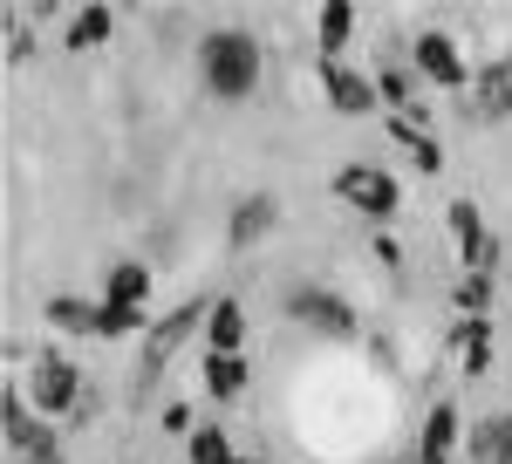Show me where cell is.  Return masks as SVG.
<instances>
[{
  "label": "cell",
  "instance_id": "1",
  "mask_svg": "<svg viewBox=\"0 0 512 464\" xmlns=\"http://www.w3.org/2000/svg\"><path fill=\"white\" fill-rule=\"evenodd\" d=\"M260 41L246 35V28H219V35L198 41V82H205V96H219V103H246L253 89H260Z\"/></svg>",
  "mask_w": 512,
  "mask_h": 464
},
{
  "label": "cell",
  "instance_id": "2",
  "mask_svg": "<svg viewBox=\"0 0 512 464\" xmlns=\"http://www.w3.org/2000/svg\"><path fill=\"white\" fill-rule=\"evenodd\" d=\"M280 308H287V321H301L321 342H355V335H362V314H355L335 287H321V280H294Z\"/></svg>",
  "mask_w": 512,
  "mask_h": 464
},
{
  "label": "cell",
  "instance_id": "3",
  "mask_svg": "<svg viewBox=\"0 0 512 464\" xmlns=\"http://www.w3.org/2000/svg\"><path fill=\"white\" fill-rule=\"evenodd\" d=\"M205 314H212V301H205V294H192V301H178L164 321H151V335H144V362H137L144 389H151L164 369H171V355L192 342V335H205Z\"/></svg>",
  "mask_w": 512,
  "mask_h": 464
},
{
  "label": "cell",
  "instance_id": "4",
  "mask_svg": "<svg viewBox=\"0 0 512 464\" xmlns=\"http://www.w3.org/2000/svg\"><path fill=\"white\" fill-rule=\"evenodd\" d=\"M89 383H82V369L69 355H55V348H41L35 369H28V403H35L41 417H76Z\"/></svg>",
  "mask_w": 512,
  "mask_h": 464
},
{
  "label": "cell",
  "instance_id": "5",
  "mask_svg": "<svg viewBox=\"0 0 512 464\" xmlns=\"http://www.w3.org/2000/svg\"><path fill=\"white\" fill-rule=\"evenodd\" d=\"M335 198H342L349 212H362L369 226H390L396 205H403V192H396V178L383 164H342V171H335Z\"/></svg>",
  "mask_w": 512,
  "mask_h": 464
},
{
  "label": "cell",
  "instance_id": "6",
  "mask_svg": "<svg viewBox=\"0 0 512 464\" xmlns=\"http://www.w3.org/2000/svg\"><path fill=\"white\" fill-rule=\"evenodd\" d=\"M458 116H465L472 130L512 123V55H499V62H485V69H478L472 89H465V103H458Z\"/></svg>",
  "mask_w": 512,
  "mask_h": 464
},
{
  "label": "cell",
  "instance_id": "7",
  "mask_svg": "<svg viewBox=\"0 0 512 464\" xmlns=\"http://www.w3.org/2000/svg\"><path fill=\"white\" fill-rule=\"evenodd\" d=\"M321 103L335 116H376L383 110V89L369 69H349V62H321Z\"/></svg>",
  "mask_w": 512,
  "mask_h": 464
},
{
  "label": "cell",
  "instance_id": "8",
  "mask_svg": "<svg viewBox=\"0 0 512 464\" xmlns=\"http://www.w3.org/2000/svg\"><path fill=\"white\" fill-rule=\"evenodd\" d=\"M410 69L417 82H431V89H472V69H465V55H458V41L451 35H417L410 41Z\"/></svg>",
  "mask_w": 512,
  "mask_h": 464
},
{
  "label": "cell",
  "instance_id": "9",
  "mask_svg": "<svg viewBox=\"0 0 512 464\" xmlns=\"http://www.w3.org/2000/svg\"><path fill=\"white\" fill-rule=\"evenodd\" d=\"M274 226H280V198H274V192H246V198H233L226 246H233V253H246V246H260Z\"/></svg>",
  "mask_w": 512,
  "mask_h": 464
},
{
  "label": "cell",
  "instance_id": "10",
  "mask_svg": "<svg viewBox=\"0 0 512 464\" xmlns=\"http://www.w3.org/2000/svg\"><path fill=\"white\" fill-rule=\"evenodd\" d=\"M465 444V424H458V403H431L424 410V430H417V458L410 464H451Z\"/></svg>",
  "mask_w": 512,
  "mask_h": 464
},
{
  "label": "cell",
  "instance_id": "11",
  "mask_svg": "<svg viewBox=\"0 0 512 464\" xmlns=\"http://www.w3.org/2000/svg\"><path fill=\"white\" fill-rule=\"evenodd\" d=\"M0 437H7V451H35V444H48L55 430H48V417H41L21 389H7V403H0Z\"/></svg>",
  "mask_w": 512,
  "mask_h": 464
},
{
  "label": "cell",
  "instance_id": "12",
  "mask_svg": "<svg viewBox=\"0 0 512 464\" xmlns=\"http://www.w3.org/2000/svg\"><path fill=\"white\" fill-rule=\"evenodd\" d=\"M465 451H472V464H512V410L478 417V424L465 430Z\"/></svg>",
  "mask_w": 512,
  "mask_h": 464
},
{
  "label": "cell",
  "instance_id": "13",
  "mask_svg": "<svg viewBox=\"0 0 512 464\" xmlns=\"http://www.w3.org/2000/svg\"><path fill=\"white\" fill-rule=\"evenodd\" d=\"M151 280H158L151 260H117L110 280H103V301H117V308H151Z\"/></svg>",
  "mask_w": 512,
  "mask_h": 464
},
{
  "label": "cell",
  "instance_id": "14",
  "mask_svg": "<svg viewBox=\"0 0 512 464\" xmlns=\"http://www.w3.org/2000/svg\"><path fill=\"white\" fill-rule=\"evenodd\" d=\"M355 41V7L349 0H321L315 7V48L321 62H342V48Z\"/></svg>",
  "mask_w": 512,
  "mask_h": 464
},
{
  "label": "cell",
  "instance_id": "15",
  "mask_svg": "<svg viewBox=\"0 0 512 464\" xmlns=\"http://www.w3.org/2000/svg\"><path fill=\"white\" fill-rule=\"evenodd\" d=\"M246 342V308H239L233 294H212V314H205V348L212 355H239Z\"/></svg>",
  "mask_w": 512,
  "mask_h": 464
},
{
  "label": "cell",
  "instance_id": "16",
  "mask_svg": "<svg viewBox=\"0 0 512 464\" xmlns=\"http://www.w3.org/2000/svg\"><path fill=\"white\" fill-rule=\"evenodd\" d=\"M41 321H55L62 335H96L103 328V301H82V294H48Z\"/></svg>",
  "mask_w": 512,
  "mask_h": 464
},
{
  "label": "cell",
  "instance_id": "17",
  "mask_svg": "<svg viewBox=\"0 0 512 464\" xmlns=\"http://www.w3.org/2000/svg\"><path fill=\"white\" fill-rule=\"evenodd\" d=\"M246 376H253L246 355H212V348H205V396H212V403H239V396H246Z\"/></svg>",
  "mask_w": 512,
  "mask_h": 464
},
{
  "label": "cell",
  "instance_id": "18",
  "mask_svg": "<svg viewBox=\"0 0 512 464\" xmlns=\"http://www.w3.org/2000/svg\"><path fill=\"white\" fill-rule=\"evenodd\" d=\"M110 35H117V14H110V7H76L62 48H69V55H89V48H103Z\"/></svg>",
  "mask_w": 512,
  "mask_h": 464
},
{
  "label": "cell",
  "instance_id": "19",
  "mask_svg": "<svg viewBox=\"0 0 512 464\" xmlns=\"http://www.w3.org/2000/svg\"><path fill=\"white\" fill-rule=\"evenodd\" d=\"M451 342L465 355V376H485V362H492V321H485V314H465V321L451 328Z\"/></svg>",
  "mask_w": 512,
  "mask_h": 464
},
{
  "label": "cell",
  "instance_id": "20",
  "mask_svg": "<svg viewBox=\"0 0 512 464\" xmlns=\"http://www.w3.org/2000/svg\"><path fill=\"white\" fill-rule=\"evenodd\" d=\"M185 464H239V451H233V437H226L219 424H205V430L185 437Z\"/></svg>",
  "mask_w": 512,
  "mask_h": 464
},
{
  "label": "cell",
  "instance_id": "21",
  "mask_svg": "<svg viewBox=\"0 0 512 464\" xmlns=\"http://www.w3.org/2000/svg\"><path fill=\"white\" fill-rule=\"evenodd\" d=\"M390 130H396V144L417 157V171H424V178H437V171H444V151H437V137H431V130H417V123H403V116H396Z\"/></svg>",
  "mask_w": 512,
  "mask_h": 464
},
{
  "label": "cell",
  "instance_id": "22",
  "mask_svg": "<svg viewBox=\"0 0 512 464\" xmlns=\"http://www.w3.org/2000/svg\"><path fill=\"white\" fill-rule=\"evenodd\" d=\"M144 321H151L144 308H117V301H103V328H96V342H130V335H151Z\"/></svg>",
  "mask_w": 512,
  "mask_h": 464
},
{
  "label": "cell",
  "instance_id": "23",
  "mask_svg": "<svg viewBox=\"0 0 512 464\" xmlns=\"http://www.w3.org/2000/svg\"><path fill=\"white\" fill-rule=\"evenodd\" d=\"M492 308V273H465L458 280V314H485Z\"/></svg>",
  "mask_w": 512,
  "mask_h": 464
},
{
  "label": "cell",
  "instance_id": "24",
  "mask_svg": "<svg viewBox=\"0 0 512 464\" xmlns=\"http://www.w3.org/2000/svg\"><path fill=\"white\" fill-rule=\"evenodd\" d=\"M7 464H69V451H62V437H48L35 451H7Z\"/></svg>",
  "mask_w": 512,
  "mask_h": 464
},
{
  "label": "cell",
  "instance_id": "25",
  "mask_svg": "<svg viewBox=\"0 0 512 464\" xmlns=\"http://www.w3.org/2000/svg\"><path fill=\"white\" fill-rule=\"evenodd\" d=\"M28 55H35V35H28V28H7V62H14V69H21V62H28Z\"/></svg>",
  "mask_w": 512,
  "mask_h": 464
},
{
  "label": "cell",
  "instance_id": "26",
  "mask_svg": "<svg viewBox=\"0 0 512 464\" xmlns=\"http://www.w3.org/2000/svg\"><path fill=\"white\" fill-rule=\"evenodd\" d=\"M164 430H178V437H192V410H185V403H171V410H164Z\"/></svg>",
  "mask_w": 512,
  "mask_h": 464
},
{
  "label": "cell",
  "instance_id": "27",
  "mask_svg": "<svg viewBox=\"0 0 512 464\" xmlns=\"http://www.w3.org/2000/svg\"><path fill=\"white\" fill-rule=\"evenodd\" d=\"M239 464H260V458H239Z\"/></svg>",
  "mask_w": 512,
  "mask_h": 464
}]
</instances>
